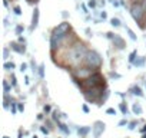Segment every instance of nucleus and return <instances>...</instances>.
Here are the masks:
<instances>
[{
    "label": "nucleus",
    "mask_w": 146,
    "mask_h": 138,
    "mask_svg": "<svg viewBox=\"0 0 146 138\" xmlns=\"http://www.w3.org/2000/svg\"><path fill=\"white\" fill-rule=\"evenodd\" d=\"M88 49L85 48V45L82 43H76V45H72L70 49L67 50V59L70 65H78L80 62H85V58L88 55Z\"/></svg>",
    "instance_id": "1"
},
{
    "label": "nucleus",
    "mask_w": 146,
    "mask_h": 138,
    "mask_svg": "<svg viewBox=\"0 0 146 138\" xmlns=\"http://www.w3.org/2000/svg\"><path fill=\"white\" fill-rule=\"evenodd\" d=\"M85 65L89 68H93V69H99L102 65V58L95 50H89L86 58H85Z\"/></svg>",
    "instance_id": "2"
},
{
    "label": "nucleus",
    "mask_w": 146,
    "mask_h": 138,
    "mask_svg": "<svg viewBox=\"0 0 146 138\" xmlns=\"http://www.w3.org/2000/svg\"><path fill=\"white\" fill-rule=\"evenodd\" d=\"M115 40L117 42V48H119V49H122V48L125 46V42H123V39H120L119 36H115Z\"/></svg>",
    "instance_id": "3"
},
{
    "label": "nucleus",
    "mask_w": 146,
    "mask_h": 138,
    "mask_svg": "<svg viewBox=\"0 0 146 138\" xmlns=\"http://www.w3.org/2000/svg\"><path fill=\"white\" fill-rule=\"evenodd\" d=\"M37 17H39V12L35 10V15H33V26H32V27H36V25H37Z\"/></svg>",
    "instance_id": "4"
},
{
    "label": "nucleus",
    "mask_w": 146,
    "mask_h": 138,
    "mask_svg": "<svg viewBox=\"0 0 146 138\" xmlns=\"http://www.w3.org/2000/svg\"><path fill=\"white\" fill-rule=\"evenodd\" d=\"M133 111H135L136 114H140V112H142V109H140V107H137V105H135V107H133Z\"/></svg>",
    "instance_id": "5"
},
{
    "label": "nucleus",
    "mask_w": 146,
    "mask_h": 138,
    "mask_svg": "<svg viewBox=\"0 0 146 138\" xmlns=\"http://www.w3.org/2000/svg\"><path fill=\"white\" fill-rule=\"evenodd\" d=\"M5 68H6V69H10V68L13 69V68H15V65H13V63H5Z\"/></svg>",
    "instance_id": "6"
},
{
    "label": "nucleus",
    "mask_w": 146,
    "mask_h": 138,
    "mask_svg": "<svg viewBox=\"0 0 146 138\" xmlns=\"http://www.w3.org/2000/svg\"><path fill=\"white\" fill-rule=\"evenodd\" d=\"M135 94L139 95V96H142V91H140V88H135Z\"/></svg>",
    "instance_id": "7"
},
{
    "label": "nucleus",
    "mask_w": 146,
    "mask_h": 138,
    "mask_svg": "<svg viewBox=\"0 0 146 138\" xmlns=\"http://www.w3.org/2000/svg\"><path fill=\"white\" fill-rule=\"evenodd\" d=\"M135 56H136V52H132V55H130L129 60H130V62H133V60H135Z\"/></svg>",
    "instance_id": "8"
},
{
    "label": "nucleus",
    "mask_w": 146,
    "mask_h": 138,
    "mask_svg": "<svg viewBox=\"0 0 146 138\" xmlns=\"http://www.w3.org/2000/svg\"><path fill=\"white\" fill-rule=\"evenodd\" d=\"M112 25H115V26H119V20H117V19H112Z\"/></svg>",
    "instance_id": "9"
},
{
    "label": "nucleus",
    "mask_w": 146,
    "mask_h": 138,
    "mask_svg": "<svg viewBox=\"0 0 146 138\" xmlns=\"http://www.w3.org/2000/svg\"><path fill=\"white\" fill-rule=\"evenodd\" d=\"M88 131H89V128H83V129H79V132H82L83 135H85V134H86Z\"/></svg>",
    "instance_id": "10"
},
{
    "label": "nucleus",
    "mask_w": 146,
    "mask_h": 138,
    "mask_svg": "<svg viewBox=\"0 0 146 138\" xmlns=\"http://www.w3.org/2000/svg\"><path fill=\"white\" fill-rule=\"evenodd\" d=\"M120 108H122V111H123V112H126V111H127V109H126V107H125V104H122V105H120Z\"/></svg>",
    "instance_id": "11"
},
{
    "label": "nucleus",
    "mask_w": 146,
    "mask_h": 138,
    "mask_svg": "<svg viewBox=\"0 0 146 138\" xmlns=\"http://www.w3.org/2000/svg\"><path fill=\"white\" fill-rule=\"evenodd\" d=\"M108 114H116V111H115V109H112V108H110V109H108Z\"/></svg>",
    "instance_id": "12"
},
{
    "label": "nucleus",
    "mask_w": 146,
    "mask_h": 138,
    "mask_svg": "<svg viewBox=\"0 0 146 138\" xmlns=\"http://www.w3.org/2000/svg\"><path fill=\"white\" fill-rule=\"evenodd\" d=\"M142 131H143V132H146V125H145V128H143V129H142Z\"/></svg>",
    "instance_id": "13"
},
{
    "label": "nucleus",
    "mask_w": 146,
    "mask_h": 138,
    "mask_svg": "<svg viewBox=\"0 0 146 138\" xmlns=\"http://www.w3.org/2000/svg\"><path fill=\"white\" fill-rule=\"evenodd\" d=\"M143 138H146V134H145V135H143Z\"/></svg>",
    "instance_id": "14"
}]
</instances>
